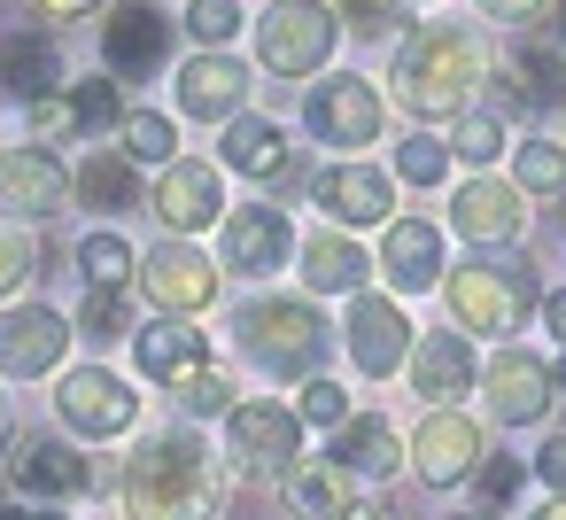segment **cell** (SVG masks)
Here are the masks:
<instances>
[{
    "instance_id": "49",
    "label": "cell",
    "mask_w": 566,
    "mask_h": 520,
    "mask_svg": "<svg viewBox=\"0 0 566 520\" xmlns=\"http://www.w3.org/2000/svg\"><path fill=\"white\" fill-rule=\"evenodd\" d=\"M40 9H48V17H86L94 0H40Z\"/></svg>"
},
{
    "instance_id": "34",
    "label": "cell",
    "mask_w": 566,
    "mask_h": 520,
    "mask_svg": "<svg viewBox=\"0 0 566 520\" xmlns=\"http://www.w3.org/2000/svg\"><path fill=\"white\" fill-rule=\"evenodd\" d=\"M78 334L102 350V342H117L125 334V295L117 288H86V303H78Z\"/></svg>"
},
{
    "instance_id": "21",
    "label": "cell",
    "mask_w": 566,
    "mask_h": 520,
    "mask_svg": "<svg viewBox=\"0 0 566 520\" xmlns=\"http://www.w3.org/2000/svg\"><path fill=\"white\" fill-rule=\"evenodd\" d=\"M133 357H140V373L164 381V388H187L195 373H210V342H202L195 326H148V334L133 342Z\"/></svg>"
},
{
    "instance_id": "13",
    "label": "cell",
    "mask_w": 566,
    "mask_h": 520,
    "mask_svg": "<svg viewBox=\"0 0 566 520\" xmlns=\"http://www.w3.org/2000/svg\"><path fill=\"white\" fill-rule=\"evenodd\" d=\"M411 326H403V303H388V295H357L349 303V357H357V373H373V381H388L396 365H403V342Z\"/></svg>"
},
{
    "instance_id": "38",
    "label": "cell",
    "mask_w": 566,
    "mask_h": 520,
    "mask_svg": "<svg viewBox=\"0 0 566 520\" xmlns=\"http://www.w3.org/2000/svg\"><path fill=\"white\" fill-rule=\"evenodd\" d=\"M450 156H465V164H489V156H504V125H496V117H458V141H450Z\"/></svg>"
},
{
    "instance_id": "6",
    "label": "cell",
    "mask_w": 566,
    "mask_h": 520,
    "mask_svg": "<svg viewBox=\"0 0 566 520\" xmlns=\"http://www.w3.org/2000/svg\"><path fill=\"white\" fill-rule=\"evenodd\" d=\"M55 412H63V427H71V435H86V443H109V435H125V427L140 419V396H133L117 373H102V365H78V373H63V388H55Z\"/></svg>"
},
{
    "instance_id": "16",
    "label": "cell",
    "mask_w": 566,
    "mask_h": 520,
    "mask_svg": "<svg viewBox=\"0 0 566 520\" xmlns=\"http://www.w3.org/2000/svg\"><path fill=\"white\" fill-rule=\"evenodd\" d=\"M164 48H171V24L156 9H140V0H125V9L102 24V55H109L117 79H156Z\"/></svg>"
},
{
    "instance_id": "17",
    "label": "cell",
    "mask_w": 566,
    "mask_h": 520,
    "mask_svg": "<svg viewBox=\"0 0 566 520\" xmlns=\"http://www.w3.org/2000/svg\"><path fill=\"white\" fill-rule=\"evenodd\" d=\"M140 280H148L156 311H202V303L218 295V264H210V257H195L187 241H164V249L140 264Z\"/></svg>"
},
{
    "instance_id": "40",
    "label": "cell",
    "mask_w": 566,
    "mask_h": 520,
    "mask_svg": "<svg viewBox=\"0 0 566 520\" xmlns=\"http://www.w3.org/2000/svg\"><path fill=\"white\" fill-rule=\"evenodd\" d=\"M342 412H349V396H342L334 381H311V388H303V412H295V419H311V427H342Z\"/></svg>"
},
{
    "instance_id": "48",
    "label": "cell",
    "mask_w": 566,
    "mask_h": 520,
    "mask_svg": "<svg viewBox=\"0 0 566 520\" xmlns=\"http://www.w3.org/2000/svg\"><path fill=\"white\" fill-rule=\"evenodd\" d=\"M543 326L566 342V288H558V295H543Z\"/></svg>"
},
{
    "instance_id": "33",
    "label": "cell",
    "mask_w": 566,
    "mask_h": 520,
    "mask_svg": "<svg viewBox=\"0 0 566 520\" xmlns=\"http://www.w3.org/2000/svg\"><path fill=\"white\" fill-rule=\"evenodd\" d=\"M78 272H86V288H117V280L133 272V249H125L117 233H86V241H78Z\"/></svg>"
},
{
    "instance_id": "51",
    "label": "cell",
    "mask_w": 566,
    "mask_h": 520,
    "mask_svg": "<svg viewBox=\"0 0 566 520\" xmlns=\"http://www.w3.org/2000/svg\"><path fill=\"white\" fill-rule=\"evenodd\" d=\"M527 520H566V497H551L543 512H527Z\"/></svg>"
},
{
    "instance_id": "32",
    "label": "cell",
    "mask_w": 566,
    "mask_h": 520,
    "mask_svg": "<svg viewBox=\"0 0 566 520\" xmlns=\"http://www.w3.org/2000/svg\"><path fill=\"white\" fill-rule=\"evenodd\" d=\"M125 156H133V164H171V156H179V125L156 117V110H133V117H125Z\"/></svg>"
},
{
    "instance_id": "8",
    "label": "cell",
    "mask_w": 566,
    "mask_h": 520,
    "mask_svg": "<svg viewBox=\"0 0 566 520\" xmlns=\"http://www.w3.org/2000/svg\"><path fill=\"white\" fill-rule=\"evenodd\" d=\"M226 443H233L241 466L287 474V466H295V443H303V419L280 412V404H233V412H226Z\"/></svg>"
},
{
    "instance_id": "10",
    "label": "cell",
    "mask_w": 566,
    "mask_h": 520,
    "mask_svg": "<svg viewBox=\"0 0 566 520\" xmlns=\"http://www.w3.org/2000/svg\"><path fill=\"white\" fill-rule=\"evenodd\" d=\"M311 133L326 141V148H365L373 133H380V102H373V86L365 79H326L318 94H311Z\"/></svg>"
},
{
    "instance_id": "11",
    "label": "cell",
    "mask_w": 566,
    "mask_h": 520,
    "mask_svg": "<svg viewBox=\"0 0 566 520\" xmlns=\"http://www.w3.org/2000/svg\"><path fill=\"white\" fill-rule=\"evenodd\" d=\"M218 210H226V195H218V164L171 156V171H164V187H156V218H164L171 233H202V226H218Z\"/></svg>"
},
{
    "instance_id": "52",
    "label": "cell",
    "mask_w": 566,
    "mask_h": 520,
    "mask_svg": "<svg viewBox=\"0 0 566 520\" xmlns=\"http://www.w3.org/2000/svg\"><path fill=\"white\" fill-rule=\"evenodd\" d=\"M0 450H9V396H0Z\"/></svg>"
},
{
    "instance_id": "18",
    "label": "cell",
    "mask_w": 566,
    "mask_h": 520,
    "mask_svg": "<svg viewBox=\"0 0 566 520\" xmlns=\"http://www.w3.org/2000/svg\"><path fill=\"white\" fill-rule=\"evenodd\" d=\"M241 94H249V71H241L226 48H210V55H195V63L179 71V110H187V117H202V125L241 117Z\"/></svg>"
},
{
    "instance_id": "26",
    "label": "cell",
    "mask_w": 566,
    "mask_h": 520,
    "mask_svg": "<svg viewBox=\"0 0 566 520\" xmlns=\"http://www.w3.org/2000/svg\"><path fill=\"white\" fill-rule=\"evenodd\" d=\"M55 79H63L55 40H32V32H9V40H0V94L40 102V94H55Z\"/></svg>"
},
{
    "instance_id": "3",
    "label": "cell",
    "mask_w": 566,
    "mask_h": 520,
    "mask_svg": "<svg viewBox=\"0 0 566 520\" xmlns=\"http://www.w3.org/2000/svg\"><path fill=\"white\" fill-rule=\"evenodd\" d=\"M241 350H249V365H256V373L295 381V373H318V357H326V326H318V311H311V303L264 295V303H249V311H241Z\"/></svg>"
},
{
    "instance_id": "9",
    "label": "cell",
    "mask_w": 566,
    "mask_h": 520,
    "mask_svg": "<svg viewBox=\"0 0 566 520\" xmlns=\"http://www.w3.org/2000/svg\"><path fill=\"white\" fill-rule=\"evenodd\" d=\"M411 466H419V481H434V489L465 481V474L481 466V427H473L465 412H434V419H419V435H411Z\"/></svg>"
},
{
    "instance_id": "15",
    "label": "cell",
    "mask_w": 566,
    "mask_h": 520,
    "mask_svg": "<svg viewBox=\"0 0 566 520\" xmlns=\"http://www.w3.org/2000/svg\"><path fill=\"white\" fill-rule=\"evenodd\" d=\"M63 195H71V179H63V164H55L48 148H9V156H0V210L55 218Z\"/></svg>"
},
{
    "instance_id": "45",
    "label": "cell",
    "mask_w": 566,
    "mask_h": 520,
    "mask_svg": "<svg viewBox=\"0 0 566 520\" xmlns=\"http://www.w3.org/2000/svg\"><path fill=\"white\" fill-rule=\"evenodd\" d=\"M535 474H543V481H551V489L566 497V435H551V443L535 450Z\"/></svg>"
},
{
    "instance_id": "20",
    "label": "cell",
    "mask_w": 566,
    "mask_h": 520,
    "mask_svg": "<svg viewBox=\"0 0 566 520\" xmlns=\"http://www.w3.org/2000/svg\"><path fill=\"white\" fill-rule=\"evenodd\" d=\"M450 226L481 249H504V241H520V195L496 187V179H465L458 202H450Z\"/></svg>"
},
{
    "instance_id": "30",
    "label": "cell",
    "mask_w": 566,
    "mask_h": 520,
    "mask_svg": "<svg viewBox=\"0 0 566 520\" xmlns=\"http://www.w3.org/2000/svg\"><path fill=\"white\" fill-rule=\"evenodd\" d=\"M78 195H86V202H102V210H140V179H133V164H125V156H94V164H86V179H78Z\"/></svg>"
},
{
    "instance_id": "50",
    "label": "cell",
    "mask_w": 566,
    "mask_h": 520,
    "mask_svg": "<svg viewBox=\"0 0 566 520\" xmlns=\"http://www.w3.org/2000/svg\"><path fill=\"white\" fill-rule=\"evenodd\" d=\"M334 520H388V512H380V505H342Z\"/></svg>"
},
{
    "instance_id": "55",
    "label": "cell",
    "mask_w": 566,
    "mask_h": 520,
    "mask_svg": "<svg viewBox=\"0 0 566 520\" xmlns=\"http://www.w3.org/2000/svg\"><path fill=\"white\" fill-rule=\"evenodd\" d=\"M558 32H566V9H558Z\"/></svg>"
},
{
    "instance_id": "14",
    "label": "cell",
    "mask_w": 566,
    "mask_h": 520,
    "mask_svg": "<svg viewBox=\"0 0 566 520\" xmlns=\"http://www.w3.org/2000/svg\"><path fill=\"white\" fill-rule=\"evenodd\" d=\"M481 388H489V412L504 427H527V419L551 412V365H535L527 350H496V365L481 373Z\"/></svg>"
},
{
    "instance_id": "22",
    "label": "cell",
    "mask_w": 566,
    "mask_h": 520,
    "mask_svg": "<svg viewBox=\"0 0 566 520\" xmlns=\"http://www.w3.org/2000/svg\"><path fill=\"white\" fill-rule=\"evenodd\" d=\"M403 365H411V388H419V396H465V381H473L465 334H419V342L403 350Z\"/></svg>"
},
{
    "instance_id": "23",
    "label": "cell",
    "mask_w": 566,
    "mask_h": 520,
    "mask_svg": "<svg viewBox=\"0 0 566 520\" xmlns=\"http://www.w3.org/2000/svg\"><path fill=\"white\" fill-rule=\"evenodd\" d=\"M342 474H357V481H388L396 466H403V443H396V427L388 419H349V427H334V450H326Z\"/></svg>"
},
{
    "instance_id": "54",
    "label": "cell",
    "mask_w": 566,
    "mask_h": 520,
    "mask_svg": "<svg viewBox=\"0 0 566 520\" xmlns=\"http://www.w3.org/2000/svg\"><path fill=\"white\" fill-rule=\"evenodd\" d=\"M551 388H566V365H558V373H551Z\"/></svg>"
},
{
    "instance_id": "28",
    "label": "cell",
    "mask_w": 566,
    "mask_h": 520,
    "mask_svg": "<svg viewBox=\"0 0 566 520\" xmlns=\"http://www.w3.org/2000/svg\"><path fill=\"white\" fill-rule=\"evenodd\" d=\"M365 249L357 241H342V233H318L311 249H303V280L318 288V295H349V288H365Z\"/></svg>"
},
{
    "instance_id": "19",
    "label": "cell",
    "mask_w": 566,
    "mask_h": 520,
    "mask_svg": "<svg viewBox=\"0 0 566 520\" xmlns=\"http://www.w3.org/2000/svg\"><path fill=\"white\" fill-rule=\"evenodd\" d=\"M287 249H295L287 210L249 202V210H233V218H226V272H280V257H287Z\"/></svg>"
},
{
    "instance_id": "47",
    "label": "cell",
    "mask_w": 566,
    "mask_h": 520,
    "mask_svg": "<svg viewBox=\"0 0 566 520\" xmlns=\"http://www.w3.org/2000/svg\"><path fill=\"white\" fill-rule=\"evenodd\" d=\"M342 17H349V32H388V9H380V0H342Z\"/></svg>"
},
{
    "instance_id": "1",
    "label": "cell",
    "mask_w": 566,
    "mask_h": 520,
    "mask_svg": "<svg viewBox=\"0 0 566 520\" xmlns=\"http://www.w3.org/2000/svg\"><path fill=\"white\" fill-rule=\"evenodd\" d=\"M481 48H473V32H458V24H419L403 48H396V63H388V79H396V102L411 110V117H465V102H473V86H481Z\"/></svg>"
},
{
    "instance_id": "43",
    "label": "cell",
    "mask_w": 566,
    "mask_h": 520,
    "mask_svg": "<svg viewBox=\"0 0 566 520\" xmlns=\"http://www.w3.org/2000/svg\"><path fill=\"white\" fill-rule=\"evenodd\" d=\"M32 133H48V141H63V133H78V117H71V102H63V94H40V102H32Z\"/></svg>"
},
{
    "instance_id": "35",
    "label": "cell",
    "mask_w": 566,
    "mask_h": 520,
    "mask_svg": "<svg viewBox=\"0 0 566 520\" xmlns=\"http://www.w3.org/2000/svg\"><path fill=\"white\" fill-rule=\"evenodd\" d=\"M520 187H527V195H566V156H558L551 141H527V148H520Z\"/></svg>"
},
{
    "instance_id": "44",
    "label": "cell",
    "mask_w": 566,
    "mask_h": 520,
    "mask_svg": "<svg viewBox=\"0 0 566 520\" xmlns=\"http://www.w3.org/2000/svg\"><path fill=\"white\" fill-rule=\"evenodd\" d=\"M512 489H520V458H496V466L481 474V497H489V505H504Z\"/></svg>"
},
{
    "instance_id": "12",
    "label": "cell",
    "mask_w": 566,
    "mask_h": 520,
    "mask_svg": "<svg viewBox=\"0 0 566 520\" xmlns=\"http://www.w3.org/2000/svg\"><path fill=\"white\" fill-rule=\"evenodd\" d=\"M311 202H318L334 226H380V218L396 210V187H388L380 171H365V164H334V171L311 179Z\"/></svg>"
},
{
    "instance_id": "53",
    "label": "cell",
    "mask_w": 566,
    "mask_h": 520,
    "mask_svg": "<svg viewBox=\"0 0 566 520\" xmlns=\"http://www.w3.org/2000/svg\"><path fill=\"white\" fill-rule=\"evenodd\" d=\"M0 520H55V512H0Z\"/></svg>"
},
{
    "instance_id": "56",
    "label": "cell",
    "mask_w": 566,
    "mask_h": 520,
    "mask_svg": "<svg viewBox=\"0 0 566 520\" xmlns=\"http://www.w3.org/2000/svg\"><path fill=\"white\" fill-rule=\"evenodd\" d=\"M465 520H481V512H465Z\"/></svg>"
},
{
    "instance_id": "5",
    "label": "cell",
    "mask_w": 566,
    "mask_h": 520,
    "mask_svg": "<svg viewBox=\"0 0 566 520\" xmlns=\"http://www.w3.org/2000/svg\"><path fill=\"white\" fill-rule=\"evenodd\" d=\"M256 55L280 79H311L334 55V9H318V0H272L256 17Z\"/></svg>"
},
{
    "instance_id": "24",
    "label": "cell",
    "mask_w": 566,
    "mask_h": 520,
    "mask_svg": "<svg viewBox=\"0 0 566 520\" xmlns=\"http://www.w3.org/2000/svg\"><path fill=\"white\" fill-rule=\"evenodd\" d=\"M380 264H388V280H396L403 295L434 288V280H442V241H434V226H419V218L388 226V241H380Z\"/></svg>"
},
{
    "instance_id": "46",
    "label": "cell",
    "mask_w": 566,
    "mask_h": 520,
    "mask_svg": "<svg viewBox=\"0 0 566 520\" xmlns=\"http://www.w3.org/2000/svg\"><path fill=\"white\" fill-rule=\"evenodd\" d=\"M473 9H481L489 24H527V17L543 9V0H473Z\"/></svg>"
},
{
    "instance_id": "36",
    "label": "cell",
    "mask_w": 566,
    "mask_h": 520,
    "mask_svg": "<svg viewBox=\"0 0 566 520\" xmlns=\"http://www.w3.org/2000/svg\"><path fill=\"white\" fill-rule=\"evenodd\" d=\"M396 164H403V179H411V187H434V179L450 171V148H442V141H427V133H411V141L396 148Z\"/></svg>"
},
{
    "instance_id": "25",
    "label": "cell",
    "mask_w": 566,
    "mask_h": 520,
    "mask_svg": "<svg viewBox=\"0 0 566 520\" xmlns=\"http://www.w3.org/2000/svg\"><path fill=\"white\" fill-rule=\"evenodd\" d=\"M17 489H24V497H78V489H94V466H86L71 443H24Z\"/></svg>"
},
{
    "instance_id": "42",
    "label": "cell",
    "mask_w": 566,
    "mask_h": 520,
    "mask_svg": "<svg viewBox=\"0 0 566 520\" xmlns=\"http://www.w3.org/2000/svg\"><path fill=\"white\" fill-rule=\"evenodd\" d=\"M179 396H187V412H233V388H226V373H195Z\"/></svg>"
},
{
    "instance_id": "37",
    "label": "cell",
    "mask_w": 566,
    "mask_h": 520,
    "mask_svg": "<svg viewBox=\"0 0 566 520\" xmlns=\"http://www.w3.org/2000/svg\"><path fill=\"white\" fill-rule=\"evenodd\" d=\"M187 32H195L202 48H226V40L241 32V9H233V0H195V9H187Z\"/></svg>"
},
{
    "instance_id": "2",
    "label": "cell",
    "mask_w": 566,
    "mask_h": 520,
    "mask_svg": "<svg viewBox=\"0 0 566 520\" xmlns=\"http://www.w3.org/2000/svg\"><path fill=\"white\" fill-rule=\"evenodd\" d=\"M218 505V458L195 435H156L140 443L133 474H125V512L133 520H202Z\"/></svg>"
},
{
    "instance_id": "7",
    "label": "cell",
    "mask_w": 566,
    "mask_h": 520,
    "mask_svg": "<svg viewBox=\"0 0 566 520\" xmlns=\"http://www.w3.org/2000/svg\"><path fill=\"white\" fill-rule=\"evenodd\" d=\"M71 326L48 311V303H17V311H0V373L9 381H32V373H55Z\"/></svg>"
},
{
    "instance_id": "4",
    "label": "cell",
    "mask_w": 566,
    "mask_h": 520,
    "mask_svg": "<svg viewBox=\"0 0 566 520\" xmlns=\"http://www.w3.org/2000/svg\"><path fill=\"white\" fill-rule=\"evenodd\" d=\"M527 295L535 288L512 264H465V272L442 280V303H450V326L458 334H512L527 319Z\"/></svg>"
},
{
    "instance_id": "31",
    "label": "cell",
    "mask_w": 566,
    "mask_h": 520,
    "mask_svg": "<svg viewBox=\"0 0 566 520\" xmlns=\"http://www.w3.org/2000/svg\"><path fill=\"white\" fill-rule=\"evenodd\" d=\"M512 71H520V94H527L535 110H558V102H566V63H558L551 48H520Z\"/></svg>"
},
{
    "instance_id": "41",
    "label": "cell",
    "mask_w": 566,
    "mask_h": 520,
    "mask_svg": "<svg viewBox=\"0 0 566 520\" xmlns=\"http://www.w3.org/2000/svg\"><path fill=\"white\" fill-rule=\"evenodd\" d=\"M32 272V241L17 226H0V295H17V280Z\"/></svg>"
},
{
    "instance_id": "39",
    "label": "cell",
    "mask_w": 566,
    "mask_h": 520,
    "mask_svg": "<svg viewBox=\"0 0 566 520\" xmlns=\"http://www.w3.org/2000/svg\"><path fill=\"white\" fill-rule=\"evenodd\" d=\"M71 117H78V125H117V86H109V79H86V86L71 94Z\"/></svg>"
},
{
    "instance_id": "29",
    "label": "cell",
    "mask_w": 566,
    "mask_h": 520,
    "mask_svg": "<svg viewBox=\"0 0 566 520\" xmlns=\"http://www.w3.org/2000/svg\"><path fill=\"white\" fill-rule=\"evenodd\" d=\"M342 481H349V474H342L334 458H295V466H287V497H295L311 520H334V512H342Z\"/></svg>"
},
{
    "instance_id": "27",
    "label": "cell",
    "mask_w": 566,
    "mask_h": 520,
    "mask_svg": "<svg viewBox=\"0 0 566 520\" xmlns=\"http://www.w3.org/2000/svg\"><path fill=\"white\" fill-rule=\"evenodd\" d=\"M287 164V141L272 117H233L226 125V171H249V179H272Z\"/></svg>"
}]
</instances>
